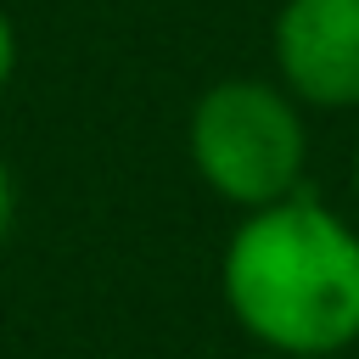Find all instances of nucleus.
Instances as JSON below:
<instances>
[{"label":"nucleus","mask_w":359,"mask_h":359,"mask_svg":"<svg viewBox=\"0 0 359 359\" xmlns=\"http://www.w3.org/2000/svg\"><path fill=\"white\" fill-rule=\"evenodd\" d=\"M230 320L275 359L353 353L359 342V230L297 185L247 208L219 258Z\"/></svg>","instance_id":"nucleus-1"},{"label":"nucleus","mask_w":359,"mask_h":359,"mask_svg":"<svg viewBox=\"0 0 359 359\" xmlns=\"http://www.w3.org/2000/svg\"><path fill=\"white\" fill-rule=\"evenodd\" d=\"M185 157L196 180L230 208H264L303 185L309 168V123L303 101L280 79L230 73L213 79L185 118Z\"/></svg>","instance_id":"nucleus-2"},{"label":"nucleus","mask_w":359,"mask_h":359,"mask_svg":"<svg viewBox=\"0 0 359 359\" xmlns=\"http://www.w3.org/2000/svg\"><path fill=\"white\" fill-rule=\"evenodd\" d=\"M275 79L303 107H359V0H280L269 22Z\"/></svg>","instance_id":"nucleus-3"},{"label":"nucleus","mask_w":359,"mask_h":359,"mask_svg":"<svg viewBox=\"0 0 359 359\" xmlns=\"http://www.w3.org/2000/svg\"><path fill=\"white\" fill-rule=\"evenodd\" d=\"M11 73H17V22H11V11L0 6V95H6V84H11Z\"/></svg>","instance_id":"nucleus-4"},{"label":"nucleus","mask_w":359,"mask_h":359,"mask_svg":"<svg viewBox=\"0 0 359 359\" xmlns=\"http://www.w3.org/2000/svg\"><path fill=\"white\" fill-rule=\"evenodd\" d=\"M11 219H17V180H11V163L0 157V241L11 236Z\"/></svg>","instance_id":"nucleus-5"},{"label":"nucleus","mask_w":359,"mask_h":359,"mask_svg":"<svg viewBox=\"0 0 359 359\" xmlns=\"http://www.w3.org/2000/svg\"><path fill=\"white\" fill-rule=\"evenodd\" d=\"M353 202H359V151H353Z\"/></svg>","instance_id":"nucleus-6"},{"label":"nucleus","mask_w":359,"mask_h":359,"mask_svg":"<svg viewBox=\"0 0 359 359\" xmlns=\"http://www.w3.org/2000/svg\"><path fill=\"white\" fill-rule=\"evenodd\" d=\"M325 359H353V353H325Z\"/></svg>","instance_id":"nucleus-7"}]
</instances>
